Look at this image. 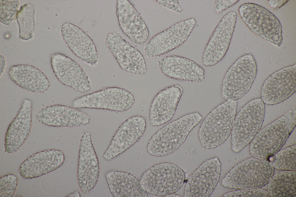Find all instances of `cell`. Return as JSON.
<instances>
[{
  "label": "cell",
  "instance_id": "cell-1",
  "mask_svg": "<svg viewBox=\"0 0 296 197\" xmlns=\"http://www.w3.org/2000/svg\"><path fill=\"white\" fill-rule=\"evenodd\" d=\"M296 124L295 107L260 129L251 142L250 152L254 157L265 159L280 150Z\"/></svg>",
  "mask_w": 296,
  "mask_h": 197
},
{
  "label": "cell",
  "instance_id": "cell-2",
  "mask_svg": "<svg viewBox=\"0 0 296 197\" xmlns=\"http://www.w3.org/2000/svg\"><path fill=\"white\" fill-rule=\"evenodd\" d=\"M202 118L198 112L192 113L165 126L150 140L147 146L148 152L157 157L166 156L173 153L183 144L190 131Z\"/></svg>",
  "mask_w": 296,
  "mask_h": 197
},
{
  "label": "cell",
  "instance_id": "cell-3",
  "mask_svg": "<svg viewBox=\"0 0 296 197\" xmlns=\"http://www.w3.org/2000/svg\"><path fill=\"white\" fill-rule=\"evenodd\" d=\"M237 104V101L227 100L206 117L198 133L199 141L204 147L215 148L227 139L231 132Z\"/></svg>",
  "mask_w": 296,
  "mask_h": 197
},
{
  "label": "cell",
  "instance_id": "cell-4",
  "mask_svg": "<svg viewBox=\"0 0 296 197\" xmlns=\"http://www.w3.org/2000/svg\"><path fill=\"white\" fill-rule=\"evenodd\" d=\"M265 108L260 98L247 102L236 115L231 131V147L239 152L251 142L260 129L264 121Z\"/></svg>",
  "mask_w": 296,
  "mask_h": 197
},
{
  "label": "cell",
  "instance_id": "cell-5",
  "mask_svg": "<svg viewBox=\"0 0 296 197\" xmlns=\"http://www.w3.org/2000/svg\"><path fill=\"white\" fill-rule=\"evenodd\" d=\"M274 173V168L268 161L250 158L232 168L223 179L222 185L233 189L260 188L268 183Z\"/></svg>",
  "mask_w": 296,
  "mask_h": 197
},
{
  "label": "cell",
  "instance_id": "cell-6",
  "mask_svg": "<svg viewBox=\"0 0 296 197\" xmlns=\"http://www.w3.org/2000/svg\"><path fill=\"white\" fill-rule=\"evenodd\" d=\"M185 178V172L182 168L164 162L153 165L144 172L140 181L147 193L165 197L178 191Z\"/></svg>",
  "mask_w": 296,
  "mask_h": 197
},
{
  "label": "cell",
  "instance_id": "cell-7",
  "mask_svg": "<svg viewBox=\"0 0 296 197\" xmlns=\"http://www.w3.org/2000/svg\"><path fill=\"white\" fill-rule=\"evenodd\" d=\"M257 73L256 61L251 54L238 58L227 70L223 78L221 90L227 100L237 101L249 91Z\"/></svg>",
  "mask_w": 296,
  "mask_h": 197
},
{
  "label": "cell",
  "instance_id": "cell-8",
  "mask_svg": "<svg viewBox=\"0 0 296 197\" xmlns=\"http://www.w3.org/2000/svg\"><path fill=\"white\" fill-rule=\"evenodd\" d=\"M238 12L245 23L254 34L280 47L283 40L282 26L273 14L262 6L251 3L240 5Z\"/></svg>",
  "mask_w": 296,
  "mask_h": 197
},
{
  "label": "cell",
  "instance_id": "cell-9",
  "mask_svg": "<svg viewBox=\"0 0 296 197\" xmlns=\"http://www.w3.org/2000/svg\"><path fill=\"white\" fill-rule=\"evenodd\" d=\"M135 101L133 95L123 88L108 87L78 98L74 101L75 108H89L125 111L130 109Z\"/></svg>",
  "mask_w": 296,
  "mask_h": 197
},
{
  "label": "cell",
  "instance_id": "cell-10",
  "mask_svg": "<svg viewBox=\"0 0 296 197\" xmlns=\"http://www.w3.org/2000/svg\"><path fill=\"white\" fill-rule=\"evenodd\" d=\"M197 21L192 17L178 22L153 36L145 47V55L156 57L179 47L186 40Z\"/></svg>",
  "mask_w": 296,
  "mask_h": 197
},
{
  "label": "cell",
  "instance_id": "cell-11",
  "mask_svg": "<svg viewBox=\"0 0 296 197\" xmlns=\"http://www.w3.org/2000/svg\"><path fill=\"white\" fill-rule=\"evenodd\" d=\"M236 18L235 12H229L215 28L203 53L202 63L205 66L215 65L225 56L234 31Z\"/></svg>",
  "mask_w": 296,
  "mask_h": 197
},
{
  "label": "cell",
  "instance_id": "cell-12",
  "mask_svg": "<svg viewBox=\"0 0 296 197\" xmlns=\"http://www.w3.org/2000/svg\"><path fill=\"white\" fill-rule=\"evenodd\" d=\"M296 90V65L283 68L273 73L262 86L261 96L265 104H276L286 100Z\"/></svg>",
  "mask_w": 296,
  "mask_h": 197
},
{
  "label": "cell",
  "instance_id": "cell-13",
  "mask_svg": "<svg viewBox=\"0 0 296 197\" xmlns=\"http://www.w3.org/2000/svg\"><path fill=\"white\" fill-rule=\"evenodd\" d=\"M221 163L217 157L203 162L189 176L185 186V197H208L219 181Z\"/></svg>",
  "mask_w": 296,
  "mask_h": 197
},
{
  "label": "cell",
  "instance_id": "cell-14",
  "mask_svg": "<svg viewBox=\"0 0 296 197\" xmlns=\"http://www.w3.org/2000/svg\"><path fill=\"white\" fill-rule=\"evenodd\" d=\"M78 168L79 185L83 193H88L97 182L99 166L91 134L86 131L83 133L80 140Z\"/></svg>",
  "mask_w": 296,
  "mask_h": 197
},
{
  "label": "cell",
  "instance_id": "cell-15",
  "mask_svg": "<svg viewBox=\"0 0 296 197\" xmlns=\"http://www.w3.org/2000/svg\"><path fill=\"white\" fill-rule=\"evenodd\" d=\"M146 127V120L143 116H134L127 119L115 133L104 157L111 160L128 149L142 137Z\"/></svg>",
  "mask_w": 296,
  "mask_h": 197
},
{
  "label": "cell",
  "instance_id": "cell-16",
  "mask_svg": "<svg viewBox=\"0 0 296 197\" xmlns=\"http://www.w3.org/2000/svg\"><path fill=\"white\" fill-rule=\"evenodd\" d=\"M106 44L122 68L134 74L146 73L147 68L143 55L119 34L116 31L108 34Z\"/></svg>",
  "mask_w": 296,
  "mask_h": 197
},
{
  "label": "cell",
  "instance_id": "cell-17",
  "mask_svg": "<svg viewBox=\"0 0 296 197\" xmlns=\"http://www.w3.org/2000/svg\"><path fill=\"white\" fill-rule=\"evenodd\" d=\"M51 64L55 75L63 84L83 93L90 90L88 77L74 60L60 53L51 56Z\"/></svg>",
  "mask_w": 296,
  "mask_h": 197
},
{
  "label": "cell",
  "instance_id": "cell-18",
  "mask_svg": "<svg viewBox=\"0 0 296 197\" xmlns=\"http://www.w3.org/2000/svg\"><path fill=\"white\" fill-rule=\"evenodd\" d=\"M36 120L45 125L54 127H75L89 123V115L76 108L56 105L45 107L38 112Z\"/></svg>",
  "mask_w": 296,
  "mask_h": 197
},
{
  "label": "cell",
  "instance_id": "cell-19",
  "mask_svg": "<svg viewBox=\"0 0 296 197\" xmlns=\"http://www.w3.org/2000/svg\"><path fill=\"white\" fill-rule=\"evenodd\" d=\"M183 90L179 84L160 90L153 99L149 113V120L153 126H158L170 120L176 112Z\"/></svg>",
  "mask_w": 296,
  "mask_h": 197
},
{
  "label": "cell",
  "instance_id": "cell-20",
  "mask_svg": "<svg viewBox=\"0 0 296 197\" xmlns=\"http://www.w3.org/2000/svg\"><path fill=\"white\" fill-rule=\"evenodd\" d=\"M116 14L122 32L133 42L143 44L147 40L149 35L148 29L129 1L117 0Z\"/></svg>",
  "mask_w": 296,
  "mask_h": 197
},
{
  "label": "cell",
  "instance_id": "cell-21",
  "mask_svg": "<svg viewBox=\"0 0 296 197\" xmlns=\"http://www.w3.org/2000/svg\"><path fill=\"white\" fill-rule=\"evenodd\" d=\"M32 102L25 99L16 117L10 123L6 133L5 151L12 153L22 146L31 131L32 124Z\"/></svg>",
  "mask_w": 296,
  "mask_h": 197
},
{
  "label": "cell",
  "instance_id": "cell-22",
  "mask_svg": "<svg viewBox=\"0 0 296 197\" xmlns=\"http://www.w3.org/2000/svg\"><path fill=\"white\" fill-rule=\"evenodd\" d=\"M65 157L61 150L42 151L31 156L21 165L19 172L25 179L37 177L55 170L63 163Z\"/></svg>",
  "mask_w": 296,
  "mask_h": 197
},
{
  "label": "cell",
  "instance_id": "cell-23",
  "mask_svg": "<svg viewBox=\"0 0 296 197\" xmlns=\"http://www.w3.org/2000/svg\"><path fill=\"white\" fill-rule=\"evenodd\" d=\"M160 71L169 77L200 82L205 79L204 69L190 59L177 55L165 57L158 61Z\"/></svg>",
  "mask_w": 296,
  "mask_h": 197
},
{
  "label": "cell",
  "instance_id": "cell-24",
  "mask_svg": "<svg viewBox=\"0 0 296 197\" xmlns=\"http://www.w3.org/2000/svg\"><path fill=\"white\" fill-rule=\"evenodd\" d=\"M61 31L64 40L75 55L91 64L97 62L98 56L96 47L86 32L69 23L62 25Z\"/></svg>",
  "mask_w": 296,
  "mask_h": 197
},
{
  "label": "cell",
  "instance_id": "cell-25",
  "mask_svg": "<svg viewBox=\"0 0 296 197\" xmlns=\"http://www.w3.org/2000/svg\"><path fill=\"white\" fill-rule=\"evenodd\" d=\"M8 74L14 83L29 92L43 93L50 86L45 74L32 66L27 64L13 66L10 69Z\"/></svg>",
  "mask_w": 296,
  "mask_h": 197
},
{
  "label": "cell",
  "instance_id": "cell-26",
  "mask_svg": "<svg viewBox=\"0 0 296 197\" xmlns=\"http://www.w3.org/2000/svg\"><path fill=\"white\" fill-rule=\"evenodd\" d=\"M110 192L114 197H148L140 181L130 173L112 171L106 175Z\"/></svg>",
  "mask_w": 296,
  "mask_h": 197
},
{
  "label": "cell",
  "instance_id": "cell-27",
  "mask_svg": "<svg viewBox=\"0 0 296 197\" xmlns=\"http://www.w3.org/2000/svg\"><path fill=\"white\" fill-rule=\"evenodd\" d=\"M267 183V191L271 197L295 196L296 171L277 172L273 175Z\"/></svg>",
  "mask_w": 296,
  "mask_h": 197
},
{
  "label": "cell",
  "instance_id": "cell-28",
  "mask_svg": "<svg viewBox=\"0 0 296 197\" xmlns=\"http://www.w3.org/2000/svg\"><path fill=\"white\" fill-rule=\"evenodd\" d=\"M19 25V38L27 40L33 36L35 30V10L31 3H25L21 8L16 14Z\"/></svg>",
  "mask_w": 296,
  "mask_h": 197
},
{
  "label": "cell",
  "instance_id": "cell-29",
  "mask_svg": "<svg viewBox=\"0 0 296 197\" xmlns=\"http://www.w3.org/2000/svg\"><path fill=\"white\" fill-rule=\"evenodd\" d=\"M296 144L279 151L271 158L270 163L274 168L296 171Z\"/></svg>",
  "mask_w": 296,
  "mask_h": 197
},
{
  "label": "cell",
  "instance_id": "cell-30",
  "mask_svg": "<svg viewBox=\"0 0 296 197\" xmlns=\"http://www.w3.org/2000/svg\"><path fill=\"white\" fill-rule=\"evenodd\" d=\"M0 4V21L6 25H9L17 14L19 1L1 0Z\"/></svg>",
  "mask_w": 296,
  "mask_h": 197
},
{
  "label": "cell",
  "instance_id": "cell-31",
  "mask_svg": "<svg viewBox=\"0 0 296 197\" xmlns=\"http://www.w3.org/2000/svg\"><path fill=\"white\" fill-rule=\"evenodd\" d=\"M18 183L17 176L10 174L0 178V196L12 197L16 190Z\"/></svg>",
  "mask_w": 296,
  "mask_h": 197
},
{
  "label": "cell",
  "instance_id": "cell-32",
  "mask_svg": "<svg viewBox=\"0 0 296 197\" xmlns=\"http://www.w3.org/2000/svg\"><path fill=\"white\" fill-rule=\"evenodd\" d=\"M222 196L224 197H271L268 191L260 188L241 189L230 192Z\"/></svg>",
  "mask_w": 296,
  "mask_h": 197
},
{
  "label": "cell",
  "instance_id": "cell-33",
  "mask_svg": "<svg viewBox=\"0 0 296 197\" xmlns=\"http://www.w3.org/2000/svg\"><path fill=\"white\" fill-rule=\"evenodd\" d=\"M239 0H216L214 2V8L215 11L220 13L236 4Z\"/></svg>",
  "mask_w": 296,
  "mask_h": 197
},
{
  "label": "cell",
  "instance_id": "cell-34",
  "mask_svg": "<svg viewBox=\"0 0 296 197\" xmlns=\"http://www.w3.org/2000/svg\"><path fill=\"white\" fill-rule=\"evenodd\" d=\"M156 1L163 6L175 12L181 13L183 11L178 0H158Z\"/></svg>",
  "mask_w": 296,
  "mask_h": 197
},
{
  "label": "cell",
  "instance_id": "cell-35",
  "mask_svg": "<svg viewBox=\"0 0 296 197\" xmlns=\"http://www.w3.org/2000/svg\"><path fill=\"white\" fill-rule=\"evenodd\" d=\"M288 0H268L267 4L273 10L279 8L284 5Z\"/></svg>",
  "mask_w": 296,
  "mask_h": 197
},
{
  "label": "cell",
  "instance_id": "cell-36",
  "mask_svg": "<svg viewBox=\"0 0 296 197\" xmlns=\"http://www.w3.org/2000/svg\"><path fill=\"white\" fill-rule=\"evenodd\" d=\"M5 65V61L4 58L0 55V76L3 74L4 70Z\"/></svg>",
  "mask_w": 296,
  "mask_h": 197
},
{
  "label": "cell",
  "instance_id": "cell-37",
  "mask_svg": "<svg viewBox=\"0 0 296 197\" xmlns=\"http://www.w3.org/2000/svg\"><path fill=\"white\" fill-rule=\"evenodd\" d=\"M66 197H80V195L79 192L78 190L70 193Z\"/></svg>",
  "mask_w": 296,
  "mask_h": 197
},
{
  "label": "cell",
  "instance_id": "cell-38",
  "mask_svg": "<svg viewBox=\"0 0 296 197\" xmlns=\"http://www.w3.org/2000/svg\"><path fill=\"white\" fill-rule=\"evenodd\" d=\"M165 197H181V196L180 195H178V194H175V193H173V194H170L169 195H168L167 196H165Z\"/></svg>",
  "mask_w": 296,
  "mask_h": 197
}]
</instances>
